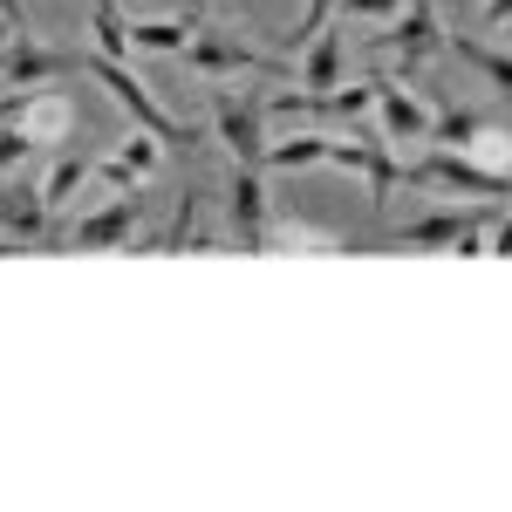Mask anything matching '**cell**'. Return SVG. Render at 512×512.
<instances>
[{"label":"cell","instance_id":"obj_29","mask_svg":"<svg viewBox=\"0 0 512 512\" xmlns=\"http://www.w3.org/2000/svg\"><path fill=\"white\" fill-rule=\"evenodd\" d=\"M485 21H492V28H506V21H512V0H485Z\"/></svg>","mask_w":512,"mask_h":512},{"label":"cell","instance_id":"obj_13","mask_svg":"<svg viewBox=\"0 0 512 512\" xmlns=\"http://www.w3.org/2000/svg\"><path fill=\"white\" fill-rule=\"evenodd\" d=\"M301 89H315V96L342 89V35H335V28H321V35L308 41V55H301Z\"/></svg>","mask_w":512,"mask_h":512},{"label":"cell","instance_id":"obj_8","mask_svg":"<svg viewBox=\"0 0 512 512\" xmlns=\"http://www.w3.org/2000/svg\"><path fill=\"white\" fill-rule=\"evenodd\" d=\"M62 69H69V55H62V48H41L28 28H14V35H7V55H0V82H7V89H41V82L62 76Z\"/></svg>","mask_w":512,"mask_h":512},{"label":"cell","instance_id":"obj_19","mask_svg":"<svg viewBox=\"0 0 512 512\" xmlns=\"http://www.w3.org/2000/svg\"><path fill=\"white\" fill-rule=\"evenodd\" d=\"M198 28H185V21H137L130 28V48H151V55H185L192 48Z\"/></svg>","mask_w":512,"mask_h":512},{"label":"cell","instance_id":"obj_16","mask_svg":"<svg viewBox=\"0 0 512 512\" xmlns=\"http://www.w3.org/2000/svg\"><path fill=\"white\" fill-rule=\"evenodd\" d=\"M451 48H458V55H465V62L478 69V76H485V82H492V89H499V96L512 103V55H506V48H485L478 35H451Z\"/></svg>","mask_w":512,"mask_h":512},{"label":"cell","instance_id":"obj_4","mask_svg":"<svg viewBox=\"0 0 512 512\" xmlns=\"http://www.w3.org/2000/svg\"><path fill=\"white\" fill-rule=\"evenodd\" d=\"M82 69H89V76H96L103 89H110V103H117V110H130V123H137V130H158L164 144L178 137V123H171V117L158 110V103H151V89H144V82L130 76L123 62H110V55H89Z\"/></svg>","mask_w":512,"mask_h":512},{"label":"cell","instance_id":"obj_23","mask_svg":"<svg viewBox=\"0 0 512 512\" xmlns=\"http://www.w3.org/2000/svg\"><path fill=\"white\" fill-rule=\"evenodd\" d=\"M205 246V219H198V198H178V226H171V253H198Z\"/></svg>","mask_w":512,"mask_h":512},{"label":"cell","instance_id":"obj_7","mask_svg":"<svg viewBox=\"0 0 512 512\" xmlns=\"http://www.w3.org/2000/svg\"><path fill=\"white\" fill-rule=\"evenodd\" d=\"M226 212H233L239 253H267V185H260V164H233V192H226Z\"/></svg>","mask_w":512,"mask_h":512},{"label":"cell","instance_id":"obj_30","mask_svg":"<svg viewBox=\"0 0 512 512\" xmlns=\"http://www.w3.org/2000/svg\"><path fill=\"white\" fill-rule=\"evenodd\" d=\"M0 21H7V28H28V14H21V0H0Z\"/></svg>","mask_w":512,"mask_h":512},{"label":"cell","instance_id":"obj_10","mask_svg":"<svg viewBox=\"0 0 512 512\" xmlns=\"http://www.w3.org/2000/svg\"><path fill=\"white\" fill-rule=\"evenodd\" d=\"M158 164H164V137L158 130H130L117 151L103 158V185H110V192H130V185H144Z\"/></svg>","mask_w":512,"mask_h":512},{"label":"cell","instance_id":"obj_17","mask_svg":"<svg viewBox=\"0 0 512 512\" xmlns=\"http://www.w3.org/2000/svg\"><path fill=\"white\" fill-rule=\"evenodd\" d=\"M55 212L41 205V192H0V226L21 239H41V226H48Z\"/></svg>","mask_w":512,"mask_h":512},{"label":"cell","instance_id":"obj_22","mask_svg":"<svg viewBox=\"0 0 512 512\" xmlns=\"http://www.w3.org/2000/svg\"><path fill=\"white\" fill-rule=\"evenodd\" d=\"M465 158H478L485 171H512V130H492V123H485L472 144H465Z\"/></svg>","mask_w":512,"mask_h":512},{"label":"cell","instance_id":"obj_6","mask_svg":"<svg viewBox=\"0 0 512 512\" xmlns=\"http://www.w3.org/2000/svg\"><path fill=\"white\" fill-rule=\"evenodd\" d=\"M383 41L396 48L403 76H410V69H424L437 48H444V21H437V0H410V7H403V21H390V28H383Z\"/></svg>","mask_w":512,"mask_h":512},{"label":"cell","instance_id":"obj_25","mask_svg":"<svg viewBox=\"0 0 512 512\" xmlns=\"http://www.w3.org/2000/svg\"><path fill=\"white\" fill-rule=\"evenodd\" d=\"M335 7H342V0H308V7H301V28H294V41H315L321 28H328V14H335Z\"/></svg>","mask_w":512,"mask_h":512},{"label":"cell","instance_id":"obj_14","mask_svg":"<svg viewBox=\"0 0 512 512\" xmlns=\"http://www.w3.org/2000/svg\"><path fill=\"white\" fill-rule=\"evenodd\" d=\"M89 171H96V164L82 158V151H69V158H55V171L41 178V205H48V212H69V205H76V192L89 185Z\"/></svg>","mask_w":512,"mask_h":512},{"label":"cell","instance_id":"obj_24","mask_svg":"<svg viewBox=\"0 0 512 512\" xmlns=\"http://www.w3.org/2000/svg\"><path fill=\"white\" fill-rule=\"evenodd\" d=\"M28 151H35V137H28L21 123H0V171H14Z\"/></svg>","mask_w":512,"mask_h":512},{"label":"cell","instance_id":"obj_27","mask_svg":"<svg viewBox=\"0 0 512 512\" xmlns=\"http://www.w3.org/2000/svg\"><path fill=\"white\" fill-rule=\"evenodd\" d=\"M21 96H28V89H0V123L21 117Z\"/></svg>","mask_w":512,"mask_h":512},{"label":"cell","instance_id":"obj_1","mask_svg":"<svg viewBox=\"0 0 512 512\" xmlns=\"http://www.w3.org/2000/svg\"><path fill=\"white\" fill-rule=\"evenodd\" d=\"M260 123H267V96H253V89H212V130H219V144L233 151V164L267 158Z\"/></svg>","mask_w":512,"mask_h":512},{"label":"cell","instance_id":"obj_3","mask_svg":"<svg viewBox=\"0 0 512 512\" xmlns=\"http://www.w3.org/2000/svg\"><path fill=\"white\" fill-rule=\"evenodd\" d=\"M137 219H144V192L130 185V192H117L110 205L82 212L76 226H69V246H76V253H110V246H123V239L137 233Z\"/></svg>","mask_w":512,"mask_h":512},{"label":"cell","instance_id":"obj_12","mask_svg":"<svg viewBox=\"0 0 512 512\" xmlns=\"http://www.w3.org/2000/svg\"><path fill=\"white\" fill-rule=\"evenodd\" d=\"M485 226H492V198H485V205H465V212L410 219V226H403V246H458L465 233H485Z\"/></svg>","mask_w":512,"mask_h":512},{"label":"cell","instance_id":"obj_20","mask_svg":"<svg viewBox=\"0 0 512 512\" xmlns=\"http://www.w3.org/2000/svg\"><path fill=\"white\" fill-rule=\"evenodd\" d=\"M89 28H96V55H110V62L130 55V28H123L117 0H96V7H89Z\"/></svg>","mask_w":512,"mask_h":512},{"label":"cell","instance_id":"obj_31","mask_svg":"<svg viewBox=\"0 0 512 512\" xmlns=\"http://www.w3.org/2000/svg\"><path fill=\"white\" fill-rule=\"evenodd\" d=\"M0 89H7V82H0Z\"/></svg>","mask_w":512,"mask_h":512},{"label":"cell","instance_id":"obj_26","mask_svg":"<svg viewBox=\"0 0 512 512\" xmlns=\"http://www.w3.org/2000/svg\"><path fill=\"white\" fill-rule=\"evenodd\" d=\"M342 14H349V21H390L396 0H342Z\"/></svg>","mask_w":512,"mask_h":512},{"label":"cell","instance_id":"obj_18","mask_svg":"<svg viewBox=\"0 0 512 512\" xmlns=\"http://www.w3.org/2000/svg\"><path fill=\"white\" fill-rule=\"evenodd\" d=\"M362 178H369V198H390L396 192V158H390V137L376 130V137H362Z\"/></svg>","mask_w":512,"mask_h":512},{"label":"cell","instance_id":"obj_21","mask_svg":"<svg viewBox=\"0 0 512 512\" xmlns=\"http://www.w3.org/2000/svg\"><path fill=\"white\" fill-rule=\"evenodd\" d=\"M478 130H485V117H472V110H437L431 123V144H444V151H465Z\"/></svg>","mask_w":512,"mask_h":512},{"label":"cell","instance_id":"obj_15","mask_svg":"<svg viewBox=\"0 0 512 512\" xmlns=\"http://www.w3.org/2000/svg\"><path fill=\"white\" fill-rule=\"evenodd\" d=\"M308 164H335V137H287V144H267L260 171H308Z\"/></svg>","mask_w":512,"mask_h":512},{"label":"cell","instance_id":"obj_5","mask_svg":"<svg viewBox=\"0 0 512 512\" xmlns=\"http://www.w3.org/2000/svg\"><path fill=\"white\" fill-rule=\"evenodd\" d=\"M185 62H192L198 76H280L274 55H260V48H246V41H233V35H212V28L192 35Z\"/></svg>","mask_w":512,"mask_h":512},{"label":"cell","instance_id":"obj_11","mask_svg":"<svg viewBox=\"0 0 512 512\" xmlns=\"http://www.w3.org/2000/svg\"><path fill=\"white\" fill-rule=\"evenodd\" d=\"M14 123H21L35 144H62V137L76 130V103H69L62 89H28V96H21V117H14Z\"/></svg>","mask_w":512,"mask_h":512},{"label":"cell","instance_id":"obj_2","mask_svg":"<svg viewBox=\"0 0 512 512\" xmlns=\"http://www.w3.org/2000/svg\"><path fill=\"white\" fill-rule=\"evenodd\" d=\"M403 178H410V185H444V192H472V198H506V192H512L506 171H485L478 158H465V151H444V144H437L424 164H410Z\"/></svg>","mask_w":512,"mask_h":512},{"label":"cell","instance_id":"obj_9","mask_svg":"<svg viewBox=\"0 0 512 512\" xmlns=\"http://www.w3.org/2000/svg\"><path fill=\"white\" fill-rule=\"evenodd\" d=\"M376 123H383L390 144H431L437 110H424V103H417L410 89H396V82H376Z\"/></svg>","mask_w":512,"mask_h":512},{"label":"cell","instance_id":"obj_28","mask_svg":"<svg viewBox=\"0 0 512 512\" xmlns=\"http://www.w3.org/2000/svg\"><path fill=\"white\" fill-rule=\"evenodd\" d=\"M492 253H499V260H512V212L499 219V233H492Z\"/></svg>","mask_w":512,"mask_h":512}]
</instances>
